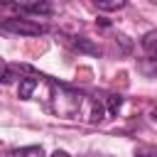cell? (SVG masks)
Returning a JSON list of instances; mask_svg holds the SVG:
<instances>
[{
  "instance_id": "9",
  "label": "cell",
  "mask_w": 157,
  "mask_h": 157,
  "mask_svg": "<svg viewBox=\"0 0 157 157\" xmlns=\"http://www.w3.org/2000/svg\"><path fill=\"white\" fill-rule=\"evenodd\" d=\"M98 10H120L125 7V0H96Z\"/></svg>"
},
{
  "instance_id": "3",
  "label": "cell",
  "mask_w": 157,
  "mask_h": 157,
  "mask_svg": "<svg viewBox=\"0 0 157 157\" xmlns=\"http://www.w3.org/2000/svg\"><path fill=\"white\" fill-rule=\"evenodd\" d=\"M61 39H64L71 49H76V52H83V54H91V56H98V54H101V47L93 44V42L86 39V37H69V34H61Z\"/></svg>"
},
{
  "instance_id": "12",
  "label": "cell",
  "mask_w": 157,
  "mask_h": 157,
  "mask_svg": "<svg viewBox=\"0 0 157 157\" xmlns=\"http://www.w3.org/2000/svg\"><path fill=\"white\" fill-rule=\"evenodd\" d=\"M5 69H7V64L0 59V81H2V76H5Z\"/></svg>"
},
{
  "instance_id": "4",
  "label": "cell",
  "mask_w": 157,
  "mask_h": 157,
  "mask_svg": "<svg viewBox=\"0 0 157 157\" xmlns=\"http://www.w3.org/2000/svg\"><path fill=\"white\" fill-rule=\"evenodd\" d=\"M39 88V76L37 74H29V76H22L20 78V86H17V93H20V98H32V93Z\"/></svg>"
},
{
  "instance_id": "8",
  "label": "cell",
  "mask_w": 157,
  "mask_h": 157,
  "mask_svg": "<svg viewBox=\"0 0 157 157\" xmlns=\"http://www.w3.org/2000/svg\"><path fill=\"white\" fill-rule=\"evenodd\" d=\"M15 157H44V150L39 145H32V147H20L15 150Z\"/></svg>"
},
{
  "instance_id": "6",
  "label": "cell",
  "mask_w": 157,
  "mask_h": 157,
  "mask_svg": "<svg viewBox=\"0 0 157 157\" xmlns=\"http://www.w3.org/2000/svg\"><path fill=\"white\" fill-rule=\"evenodd\" d=\"M142 49H145V54L150 59L157 61V29H152V32H147L142 37Z\"/></svg>"
},
{
  "instance_id": "10",
  "label": "cell",
  "mask_w": 157,
  "mask_h": 157,
  "mask_svg": "<svg viewBox=\"0 0 157 157\" xmlns=\"http://www.w3.org/2000/svg\"><path fill=\"white\" fill-rule=\"evenodd\" d=\"M135 157H157V147L155 145H140L135 150Z\"/></svg>"
},
{
  "instance_id": "2",
  "label": "cell",
  "mask_w": 157,
  "mask_h": 157,
  "mask_svg": "<svg viewBox=\"0 0 157 157\" xmlns=\"http://www.w3.org/2000/svg\"><path fill=\"white\" fill-rule=\"evenodd\" d=\"M0 32L22 34V37H39V34H47V27L34 20H27V17H7V20H0Z\"/></svg>"
},
{
  "instance_id": "13",
  "label": "cell",
  "mask_w": 157,
  "mask_h": 157,
  "mask_svg": "<svg viewBox=\"0 0 157 157\" xmlns=\"http://www.w3.org/2000/svg\"><path fill=\"white\" fill-rule=\"evenodd\" d=\"M155 69H157V64H155Z\"/></svg>"
},
{
  "instance_id": "7",
  "label": "cell",
  "mask_w": 157,
  "mask_h": 157,
  "mask_svg": "<svg viewBox=\"0 0 157 157\" xmlns=\"http://www.w3.org/2000/svg\"><path fill=\"white\" fill-rule=\"evenodd\" d=\"M103 101H105V113L108 115H118V110L123 108V96H118V93H110Z\"/></svg>"
},
{
  "instance_id": "1",
  "label": "cell",
  "mask_w": 157,
  "mask_h": 157,
  "mask_svg": "<svg viewBox=\"0 0 157 157\" xmlns=\"http://www.w3.org/2000/svg\"><path fill=\"white\" fill-rule=\"evenodd\" d=\"M47 88H49V96H47V108L59 115V118H83V108H86V101L88 96L86 93H78L76 88H69L64 83H56V81H47Z\"/></svg>"
},
{
  "instance_id": "5",
  "label": "cell",
  "mask_w": 157,
  "mask_h": 157,
  "mask_svg": "<svg viewBox=\"0 0 157 157\" xmlns=\"http://www.w3.org/2000/svg\"><path fill=\"white\" fill-rule=\"evenodd\" d=\"M17 12H29V15H52L54 5L49 2H22V5H12Z\"/></svg>"
},
{
  "instance_id": "11",
  "label": "cell",
  "mask_w": 157,
  "mask_h": 157,
  "mask_svg": "<svg viewBox=\"0 0 157 157\" xmlns=\"http://www.w3.org/2000/svg\"><path fill=\"white\" fill-rule=\"evenodd\" d=\"M52 157H71V155L64 152V150H56V152H52Z\"/></svg>"
}]
</instances>
